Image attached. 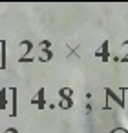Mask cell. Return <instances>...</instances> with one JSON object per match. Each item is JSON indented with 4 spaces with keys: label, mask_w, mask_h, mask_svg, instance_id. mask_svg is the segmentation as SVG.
Wrapping results in <instances>:
<instances>
[{
    "label": "cell",
    "mask_w": 128,
    "mask_h": 133,
    "mask_svg": "<svg viewBox=\"0 0 128 133\" xmlns=\"http://www.w3.org/2000/svg\"><path fill=\"white\" fill-rule=\"evenodd\" d=\"M33 104H39V106L42 108V104H44V100H42V91L39 93V100H33Z\"/></svg>",
    "instance_id": "1"
}]
</instances>
